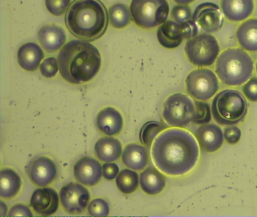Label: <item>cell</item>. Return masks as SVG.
Segmentation results:
<instances>
[{"label":"cell","mask_w":257,"mask_h":217,"mask_svg":"<svg viewBox=\"0 0 257 217\" xmlns=\"http://www.w3.org/2000/svg\"><path fill=\"white\" fill-rule=\"evenodd\" d=\"M152 157L161 171L171 176H180L196 165L199 148L195 137L189 131L170 128L155 140Z\"/></svg>","instance_id":"6da1fadb"},{"label":"cell","mask_w":257,"mask_h":217,"mask_svg":"<svg viewBox=\"0 0 257 217\" xmlns=\"http://www.w3.org/2000/svg\"><path fill=\"white\" fill-rule=\"evenodd\" d=\"M60 74L74 84L91 81L98 74L102 59L97 47L83 39L67 42L58 56Z\"/></svg>","instance_id":"7a4b0ae2"},{"label":"cell","mask_w":257,"mask_h":217,"mask_svg":"<svg viewBox=\"0 0 257 217\" xmlns=\"http://www.w3.org/2000/svg\"><path fill=\"white\" fill-rule=\"evenodd\" d=\"M65 23L75 37L83 40H97L107 30V9L100 0H74L66 12Z\"/></svg>","instance_id":"3957f363"},{"label":"cell","mask_w":257,"mask_h":217,"mask_svg":"<svg viewBox=\"0 0 257 217\" xmlns=\"http://www.w3.org/2000/svg\"><path fill=\"white\" fill-rule=\"evenodd\" d=\"M253 60L244 50L228 48L221 53L216 63V75L223 84L240 86L252 76Z\"/></svg>","instance_id":"277c9868"},{"label":"cell","mask_w":257,"mask_h":217,"mask_svg":"<svg viewBox=\"0 0 257 217\" xmlns=\"http://www.w3.org/2000/svg\"><path fill=\"white\" fill-rule=\"evenodd\" d=\"M247 110V102L243 95L231 89L219 92L212 102V114L219 125L239 123L246 117Z\"/></svg>","instance_id":"5b68a950"},{"label":"cell","mask_w":257,"mask_h":217,"mask_svg":"<svg viewBox=\"0 0 257 217\" xmlns=\"http://www.w3.org/2000/svg\"><path fill=\"white\" fill-rule=\"evenodd\" d=\"M167 0H132L131 14L134 22L144 29H153L167 21L169 14Z\"/></svg>","instance_id":"8992f818"},{"label":"cell","mask_w":257,"mask_h":217,"mask_svg":"<svg viewBox=\"0 0 257 217\" xmlns=\"http://www.w3.org/2000/svg\"><path fill=\"white\" fill-rule=\"evenodd\" d=\"M220 51L219 42L210 33L198 34L188 39L185 52L188 60L196 66H210L214 63Z\"/></svg>","instance_id":"52a82bcc"},{"label":"cell","mask_w":257,"mask_h":217,"mask_svg":"<svg viewBox=\"0 0 257 217\" xmlns=\"http://www.w3.org/2000/svg\"><path fill=\"white\" fill-rule=\"evenodd\" d=\"M196 108L193 101L183 93L171 95L165 100L162 116L173 127L184 128L195 119Z\"/></svg>","instance_id":"ba28073f"},{"label":"cell","mask_w":257,"mask_h":217,"mask_svg":"<svg viewBox=\"0 0 257 217\" xmlns=\"http://www.w3.org/2000/svg\"><path fill=\"white\" fill-rule=\"evenodd\" d=\"M186 84L188 93L200 101L208 100L219 90V81L216 74L204 68L191 72L186 78Z\"/></svg>","instance_id":"9c48e42d"},{"label":"cell","mask_w":257,"mask_h":217,"mask_svg":"<svg viewBox=\"0 0 257 217\" xmlns=\"http://www.w3.org/2000/svg\"><path fill=\"white\" fill-rule=\"evenodd\" d=\"M88 190L81 184L70 182L60 191V199L63 208L70 214L82 213L90 200Z\"/></svg>","instance_id":"30bf717a"},{"label":"cell","mask_w":257,"mask_h":217,"mask_svg":"<svg viewBox=\"0 0 257 217\" xmlns=\"http://www.w3.org/2000/svg\"><path fill=\"white\" fill-rule=\"evenodd\" d=\"M26 172L30 180L34 185L39 187H47L56 178V164L49 157H39L28 164Z\"/></svg>","instance_id":"8fae6325"},{"label":"cell","mask_w":257,"mask_h":217,"mask_svg":"<svg viewBox=\"0 0 257 217\" xmlns=\"http://www.w3.org/2000/svg\"><path fill=\"white\" fill-rule=\"evenodd\" d=\"M193 20L205 33L219 31L224 23L220 8L218 5L209 2L197 6L193 14Z\"/></svg>","instance_id":"7c38bea8"},{"label":"cell","mask_w":257,"mask_h":217,"mask_svg":"<svg viewBox=\"0 0 257 217\" xmlns=\"http://www.w3.org/2000/svg\"><path fill=\"white\" fill-rule=\"evenodd\" d=\"M74 176L82 185L94 186L99 183L103 176V167L91 157H83L74 166Z\"/></svg>","instance_id":"4fadbf2b"},{"label":"cell","mask_w":257,"mask_h":217,"mask_svg":"<svg viewBox=\"0 0 257 217\" xmlns=\"http://www.w3.org/2000/svg\"><path fill=\"white\" fill-rule=\"evenodd\" d=\"M30 205L39 215H52L59 207V196L53 188L42 187L33 193Z\"/></svg>","instance_id":"5bb4252c"},{"label":"cell","mask_w":257,"mask_h":217,"mask_svg":"<svg viewBox=\"0 0 257 217\" xmlns=\"http://www.w3.org/2000/svg\"><path fill=\"white\" fill-rule=\"evenodd\" d=\"M38 40L47 52H55L65 45L67 34L61 26L55 24L43 26L38 33Z\"/></svg>","instance_id":"9a60e30c"},{"label":"cell","mask_w":257,"mask_h":217,"mask_svg":"<svg viewBox=\"0 0 257 217\" xmlns=\"http://www.w3.org/2000/svg\"><path fill=\"white\" fill-rule=\"evenodd\" d=\"M195 136L201 149L207 152H216L223 144L222 129L214 124L201 125L195 132Z\"/></svg>","instance_id":"2e32d148"},{"label":"cell","mask_w":257,"mask_h":217,"mask_svg":"<svg viewBox=\"0 0 257 217\" xmlns=\"http://www.w3.org/2000/svg\"><path fill=\"white\" fill-rule=\"evenodd\" d=\"M157 38L159 43L165 48H177L185 39L183 25L181 23L168 20L158 29Z\"/></svg>","instance_id":"e0dca14e"},{"label":"cell","mask_w":257,"mask_h":217,"mask_svg":"<svg viewBox=\"0 0 257 217\" xmlns=\"http://www.w3.org/2000/svg\"><path fill=\"white\" fill-rule=\"evenodd\" d=\"M97 125L103 134L118 135L122 131L124 120L121 113L112 107L100 110L97 116Z\"/></svg>","instance_id":"ac0fdd59"},{"label":"cell","mask_w":257,"mask_h":217,"mask_svg":"<svg viewBox=\"0 0 257 217\" xmlns=\"http://www.w3.org/2000/svg\"><path fill=\"white\" fill-rule=\"evenodd\" d=\"M44 56V52L40 45L34 42H28L19 48L18 62L22 69L28 72H34L40 67Z\"/></svg>","instance_id":"d6986e66"},{"label":"cell","mask_w":257,"mask_h":217,"mask_svg":"<svg viewBox=\"0 0 257 217\" xmlns=\"http://www.w3.org/2000/svg\"><path fill=\"white\" fill-rule=\"evenodd\" d=\"M221 8L226 18L234 22L249 18L254 10L253 0H222Z\"/></svg>","instance_id":"ffe728a7"},{"label":"cell","mask_w":257,"mask_h":217,"mask_svg":"<svg viewBox=\"0 0 257 217\" xmlns=\"http://www.w3.org/2000/svg\"><path fill=\"white\" fill-rule=\"evenodd\" d=\"M95 155L103 162H114L122 155V145L118 139L114 137H101L94 146Z\"/></svg>","instance_id":"44dd1931"},{"label":"cell","mask_w":257,"mask_h":217,"mask_svg":"<svg viewBox=\"0 0 257 217\" xmlns=\"http://www.w3.org/2000/svg\"><path fill=\"white\" fill-rule=\"evenodd\" d=\"M141 189L147 194L155 195L163 191L166 184L165 176L154 167H147L140 174Z\"/></svg>","instance_id":"7402d4cb"},{"label":"cell","mask_w":257,"mask_h":217,"mask_svg":"<svg viewBox=\"0 0 257 217\" xmlns=\"http://www.w3.org/2000/svg\"><path fill=\"white\" fill-rule=\"evenodd\" d=\"M122 161L127 168L141 170L148 163V153L144 146L137 143H131L124 148Z\"/></svg>","instance_id":"603a6c76"},{"label":"cell","mask_w":257,"mask_h":217,"mask_svg":"<svg viewBox=\"0 0 257 217\" xmlns=\"http://www.w3.org/2000/svg\"><path fill=\"white\" fill-rule=\"evenodd\" d=\"M20 176L13 169L4 168L0 173V197L10 200L16 197L22 188Z\"/></svg>","instance_id":"cb8c5ba5"},{"label":"cell","mask_w":257,"mask_h":217,"mask_svg":"<svg viewBox=\"0 0 257 217\" xmlns=\"http://www.w3.org/2000/svg\"><path fill=\"white\" fill-rule=\"evenodd\" d=\"M239 45L250 52H257V18H250L242 23L237 30Z\"/></svg>","instance_id":"d4e9b609"},{"label":"cell","mask_w":257,"mask_h":217,"mask_svg":"<svg viewBox=\"0 0 257 217\" xmlns=\"http://www.w3.org/2000/svg\"><path fill=\"white\" fill-rule=\"evenodd\" d=\"M109 16L111 25L116 29L125 28L132 19L130 9L122 3L112 5L109 9Z\"/></svg>","instance_id":"484cf974"},{"label":"cell","mask_w":257,"mask_h":217,"mask_svg":"<svg viewBox=\"0 0 257 217\" xmlns=\"http://www.w3.org/2000/svg\"><path fill=\"white\" fill-rule=\"evenodd\" d=\"M139 177L136 172L124 169L116 177V185L121 192L128 194L135 192L139 185Z\"/></svg>","instance_id":"4316f807"},{"label":"cell","mask_w":257,"mask_h":217,"mask_svg":"<svg viewBox=\"0 0 257 217\" xmlns=\"http://www.w3.org/2000/svg\"><path fill=\"white\" fill-rule=\"evenodd\" d=\"M166 127L160 122H147L144 124L140 131V140L142 144L150 146L156 136L165 130Z\"/></svg>","instance_id":"83f0119b"},{"label":"cell","mask_w":257,"mask_h":217,"mask_svg":"<svg viewBox=\"0 0 257 217\" xmlns=\"http://www.w3.org/2000/svg\"><path fill=\"white\" fill-rule=\"evenodd\" d=\"M196 113L193 122L198 125H204L208 123L211 120V111L210 105L206 102L201 101L195 102Z\"/></svg>","instance_id":"f1b7e54d"},{"label":"cell","mask_w":257,"mask_h":217,"mask_svg":"<svg viewBox=\"0 0 257 217\" xmlns=\"http://www.w3.org/2000/svg\"><path fill=\"white\" fill-rule=\"evenodd\" d=\"M40 72L45 78H54L59 71L58 59L53 57H48L40 64Z\"/></svg>","instance_id":"f546056e"},{"label":"cell","mask_w":257,"mask_h":217,"mask_svg":"<svg viewBox=\"0 0 257 217\" xmlns=\"http://www.w3.org/2000/svg\"><path fill=\"white\" fill-rule=\"evenodd\" d=\"M88 214L93 216H106L109 214L107 202L102 198H96L88 204Z\"/></svg>","instance_id":"4dcf8cb0"},{"label":"cell","mask_w":257,"mask_h":217,"mask_svg":"<svg viewBox=\"0 0 257 217\" xmlns=\"http://www.w3.org/2000/svg\"><path fill=\"white\" fill-rule=\"evenodd\" d=\"M71 0H46L48 11L55 16H60L67 12Z\"/></svg>","instance_id":"1f68e13d"},{"label":"cell","mask_w":257,"mask_h":217,"mask_svg":"<svg viewBox=\"0 0 257 217\" xmlns=\"http://www.w3.org/2000/svg\"><path fill=\"white\" fill-rule=\"evenodd\" d=\"M171 16L177 23H183L191 19L190 8L186 5H177L173 8L171 11Z\"/></svg>","instance_id":"d6a6232c"},{"label":"cell","mask_w":257,"mask_h":217,"mask_svg":"<svg viewBox=\"0 0 257 217\" xmlns=\"http://www.w3.org/2000/svg\"><path fill=\"white\" fill-rule=\"evenodd\" d=\"M243 91L248 99L257 102V78H252L244 84Z\"/></svg>","instance_id":"836d02e7"},{"label":"cell","mask_w":257,"mask_h":217,"mask_svg":"<svg viewBox=\"0 0 257 217\" xmlns=\"http://www.w3.org/2000/svg\"><path fill=\"white\" fill-rule=\"evenodd\" d=\"M119 173V167L115 163L106 162L103 165V176L107 180H113Z\"/></svg>","instance_id":"e575fe53"},{"label":"cell","mask_w":257,"mask_h":217,"mask_svg":"<svg viewBox=\"0 0 257 217\" xmlns=\"http://www.w3.org/2000/svg\"><path fill=\"white\" fill-rule=\"evenodd\" d=\"M224 137L228 143L234 144L240 140L241 137V131L237 127H228L224 130Z\"/></svg>","instance_id":"d590c367"},{"label":"cell","mask_w":257,"mask_h":217,"mask_svg":"<svg viewBox=\"0 0 257 217\" xmlns=\"http://www.w3.org/2000/svg\"><path fill=\"white\" fill-rule=\"evenodd\" d=\"M181 24L183 25V31H184L185 39H191L198 35V26L193 19L188 20Z\"/></svg>","instance_id":"8d00e7d4"},{"label":"cell","mask_w":257,"mask_h":217,"mask_svg":"<svg viewBox=\"0 0 257 217\" xmlns=\"http://www.w3.org/2000/svg\"><path fill=\"white\" fill-rule=\"evenodd\" d=\"M8 215L10 216H32L33 213L28 206L18 203L10 209Z\"/></svg>","instance_id":"74e56055"},{"label":"cell","mask_w":257,"mask_h":217,"mask_svg":"<svg viewBox=\"0 0 257 217\" xmlns=\"http://www.w3.org/2000/svg\"><path fill=\"white\" fill-rule=\"evenodd\" d=\"M7 212V206L4 202H1V215H5Z\"/></svg>","instance_id":"f35d334b"},{"label":"cell","mask_w":257,"mask_h":217,"mask_svg":"<svg viewBox=\"0 0 257 217\" xmlns=\"http://www.w3.org/2000/svg\"><path fill=\"white\" fill-rule=\"evenodd\" d=\"M174 1L180 5H186L192 3L195 0H174Z\"/></svg>","instance_id":"ab89813d"},{"label":"cell","mask_w":257,"mask_h":217,"mask_svg":"<svg viewBox=\"0 0 257 217\" xmlns=\"http://www.w3.org/2000/svg\"><path fill=\"white\" fill-rule=\"evenodd\" d=\"M256 72H257V63H256Z\"/></svg>","instance_id":"60d3db41"}]
</instances>
